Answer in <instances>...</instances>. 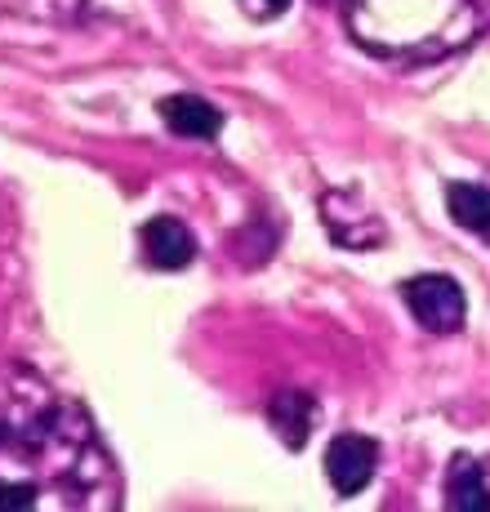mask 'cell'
Segmentation results:
<instances>
[{
  "instance_id": "6da1fadb",
  "label": "cell",
  "mask_w": 490,
  "mask_h": 512,
  "mask_svg": "<svg viewBox=\"0 0 490 512\" xmlns=\"http://www.w3.org/2000/svg\"><path fill=\"white\" fill-rule=\"evenodd\" d=\"M121 477L94 419L41 370L0 361V512H112Z\"/></svg>"
},
{
  "instance_id": "7a4b0ae2",
  "label": "cell",
  "mask_w": 490,
  "mask_h": 512,
  "mask_svg": "<svg viewBox=\"0 0 490 512\" xmlns=\"http://www.w3.org/2000/svg\"><path fill=\"white\" fill-rule=\"evenodd\" d=\"M486 27L477 0H348V32L375 58L433 63Z\"/></svg>"
},
{
  "instance_id": "3957f363",
  "label": "cell",
  "mask_w": 490,
  "mask_h": 512,
  "mask_svg": "<svg viewBox=\"0 0 490 512\" xmlns=\"http://www.w3.org/2000/svg\"><path fill=\"white\" fill-rule=\"evenodd\" d=\"M0 14L45 32H134L156 18V0H0Z\"/></svg>"
},
{
  "instance_id": "277c9868",
  "label": "cell",
  "mask_w": 490,
  "mask_h": 512,
  "mask_svg": "<svg viewBox=\"0 0 490 512\" xmlns=\"http://www.w3.org/2000/svg\"><path fill=\"white\" fill-rule=\"evenodd\" d=\"M401 294H406L415 321L424 330H433V334H455L459 326H464V317H468V299H464V290H459V281L441 277V272L410 277L406 285H401Z\"/></svg>"
},
{
  "instance_id": "5b68a950",
  "label": "cell",
  "mask_w": 490,
  "mask_h": 512,
  "mask_svg": "<svg viewBox=\"0 0 490 512\" xmlns=\"http://www.w3.org/2000/svg\"><path fill=\"white\" fill-rule=\"evenodd\" d=\"M321 219H326L330 236L348 250H379L384 245V219L366 205H357V192H326L321 196Z\"/></svg>"
},
{
  "instance_id": "8992f818",
  "label": "cell",
  "mask_w": 490,
  "mask_h": 512,
  "mask_svg": "<svg viewBox=\"0 0 490 512\" xmlns=\"http://www.w3.org/2000/svg\"><path fill=\"white\" fill-rule=\"evenodd\" d=\"M375 468H379V446L361 432H339L326 450V477L330 486L339 490L343 499L348 495H361V490L375 481Z\"/></svg>"
},
{
  "instance_id": "52a82bcc",
  "label": "cell",
  "mask_w": 490,
  "mask_h": 512,
  "mask_svg": "<svg viewBox=\"0 0 490 512\" xmlns=\"http://www.w3.org/2000/svg\"><path fill=\"white\" fill-rule=\"evenodd\" d=\"M139 245H143V259L152 263V268H165V272H179L196 259V236L183 228L179 219H170V214L147 219L143 232H139Z\"/></svg>"
},
{
  "instance_id": "ba28073f",
  "label": "cell",
  "mask_w": 490,
  "mask_h": 512,
  "mask_svg": "<svg viewBox=\"0 0 490 512\" xmlns=\"http://www.w3.org/2000/svg\"><path fill=\"white\" fill-rule=\"evenodd\" d=\"M268 423H272V432L281 437L286 450H303L308 437H312V428H317V401H312V392L281 388L268 406Z\"/></svg>"
},
{
  "instance_id": "9c48e42d",
  "label": "cell",
  "mask_w": 490,
  "mask_h": 512,
  "mask_svg": "<svg viewBox=\"0 0 490 512\" xmlns=\"http://www.w3.org/2000/svg\"><path fill=\"white\" fill-rule=\"evenodd\" d=\"M161 121H165V130L179 134V139H201V143L219 139V130H223V112L214 103H205V98H196V94L165 98Z\"/></svg>"
},
{
  "instance_id": "30bf717a",
  "label": "cell",
  "mask_w": 490,
  "mask_h": 512,
  "mask_svg": "<svg viewBox=\"0 0 490 512\" xmlns=\"http://www.w3.org/2000/svg\"><path fill=\"white\" fill-rule=\"evenodd\" d=\"M446 504L459 508V512L490 508V486H486L482 459H473V455H455V459H450V472H446Z\"/></svg>"
},
{
  "instance_id": "8fae6325",
  "label": "cell",
  "mask_w": 490,
  "mask_h": 512,
  "mask_svg": "<svg viewBox=\"0 0 490 512\" xmlns=\"http://www.w3.org/2000/svg\"><path fill=\"white\" fill-rule=\"evenodd\" d=\"M446 205H450V219L459 228H468L473 236L490 241V192L477 183H450L446 187Z\"/></svg>"
},
{
  "instance_id": "7c38bea8",
  "label": "cell",
  "mask_w": 490,
  "mask_h": 512,
  "mask_svg": "<svg viewBox=\"0 0 490 512\" xmlns=\"http://www.w3.org/2000/svg\"><path fill=\"white\" fill-rule=\"evenodd\" d=\"M245 9V18H254V23H272V18H281L290 9V0H237Z\"/></svg>"
},
{
  "instance_id": "4fadbf2b",
  "label": "cell",
  "mask_w": 490,
  "mask_h": 512,
  "mask_svg": "<svg viewBox=\"0 0 490 512\" xmlns=\"http://www.w3.org/2000/svg\"><path fill=\"white\" fill-rule=\"evenodd\" d=\"M477 9H482V14H486V23H490V0H477Z\"/></svg>"
}]
</instances>
